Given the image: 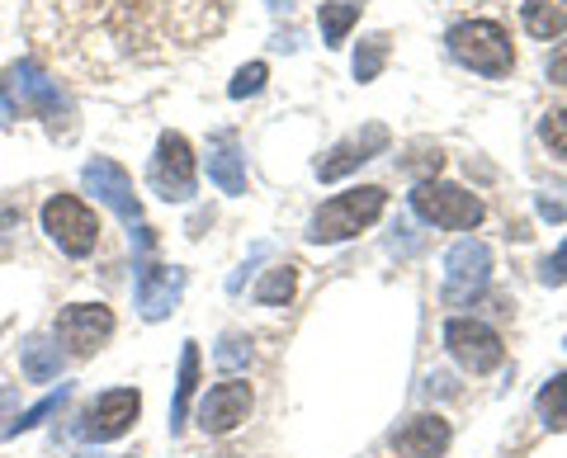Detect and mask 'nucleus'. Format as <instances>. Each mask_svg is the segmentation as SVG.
Instances as JSON below:
<instances>
[{"mask_svg": "<svg viewBox=\"0 0 567 458\" xmlns=\"http://www.w3.org/2000/svg\"><path fill=\"white\" fill-rule=\"evenodd\" d=\"M133 293H137V312L147 316V322H162V316H171L175 303H181L185 270H175V266H142Z\"/></svg>", "mask_w": 567, "mask_h": 458, "instance_id": "obj_13", "label": "nucleus"}, {"mask_svg": "<svg viewBox=\"0 0 567 458\" xmlns=\"http://www.w3.org/2000/svg\"><path fill=\"white\" fill-rule=\"evenodd\" d=\"M39 222H43L48 241L71 260H85L100 246V218L91 214V204L76 199V194H52V199L39 208Z\"/></svg>", "mask_w": 567, "mask_h": 458, "instance_id": "obj_4", "label": "nucleus"}, {"mask_svg": "<svg viewBox=\"0 0 567 458\" xmlns=\"http://www.w3.org/2000/svg\"><path fill=\"white\" fill-rule=\"evenodd\" d=\"M10 407H20V393H14V387H0V416H6Z\"/></svg>", "mask_w": 567, "mask_h": 458, "instance_id": "obj_31", "label": "nucleus"}, {"mask_svg": "<svg viewBox=\"0 0 567 458\" xmlns=\"http://www.w3.org/2000/svg\"><path fill=\"white\" fill-rule=\"evenodd\" d=\"M71 397V387H58V393H48L43 402H39V407H29L24 416H14L10 420V426H0V439H14V435H20V430H33V426H43V420L52 416V412H58L62 407V402Z\"/></svg>", "mask_w": 567, "mask_h": 458, "instance_id": "obj_23", "label": "nucleus"}, {"mask_svg": "<svg viewBox=\"0 0 567 458\" xmlns=\"http://www.w3.org/2000/svg\"><path fill=\"white\" fill-rule=\"evenodd\" d=\"M383 152H388V128L383 123H364L360 133L341 137L327 156H317V180H341V175L360 170L364 162H374V156H383Z\"/></svg>", "mask_w": 567, "mask_h": 458, "instance_id": "obj_11", "label": "nucleus"}, {"mask_svg": "<svg viewBox=\"0 0 567 458\" xmlns=\"http://www.w3.org/2000/svg\"><path fill=\"white\" fill-rule=\"evenodd\" d=\"M412 214L431 227H445V232H473L477 222L487 218V208L477 194L445 185V180H421L412 189Z\"/></svg>", "mask_w": 567, "mask_h": 458, "instance_id": "obj_5", "label": "nucleus"}, {"mask_svg": "<svg viewBox=\"0 0 567 458\" xmlns=\"http://www.w3.org/2000/svg\"><path fill=\"white\" fill-rule=\"evenodd\" d=\"M194 387H199V345L185 341V350H181V383H175V407H171V435H181V430H185Z\"/></svg>", "mask_w": 567, "mask_h": 458, "instance_id": "obj_17", "label": "nucleus"}, {"mask_svg": "<svg viewBox=\"0 0 567 458\" xmlns=\"http://www.w3.org/2000/svg\"><path fill=\"white\" fill-rule=\"evenodd\" d=\"M194 416H199V430H204V435H233L241 420L251 416V383L227 378V383H218V387H208Z\"/></svg>", "mask_w": 567, "mask_h": 458, "instance_id": "obj_12", "label": "nucleus"}, {"mask_svg": "<svg viewBox=\"0 0 567 458\" xmlns=\"http://www.w3.org/2000/svg\"><path fill=\"white\" fill-rule=\"evenodd\" d=\"M147 185L162 194L166 204H189L194 189H199V175H194V147L185 133H162L156 137V152L147 162Z\"/></svg>", "mask_w": 567, "mask_h": 458, "instance_id": "obj_6", "label": "nucleus"}, {"mask_svg": "<svg viewBox=\"0 0 567 458\" xmlns=\"http://www.w3.org/2000/svg\"><path fill=\"white\" fill-rule=\"evenodd\" d=\"M81 185L91 189L104 208H114L118 222L137 237V251H152V227H147V218H142V204L133 194V175L128 170H123L118 162H110V156H95V162L81 170Z\"/></svg>", "mask_w": 567, "mask_h": 458, "instance_id": "obj_3", "label": "nucleus"}, {"mask_svg": "<svg viewBox=\"0 0 567 458\" xmlns=\"http://www.w3.org/2000/svg\"><path fill=\"white\" fill-rule=\"evenodd\" d=\"M535 412L548 430H567V374L558 378H548L539 387V397H535Z\"/></svg>", "mask_w": 567, "mask_h": 458, "instance_id": "obj_21", "label": "nucleus"}, {"mask_svg": "<svg viewBox=\"0 0 567 458\" xmlns=\"http://www.w3.org/2000/svg\"><path fill=\"white\" fill-rule=\"evenodd\" d=\"M492 284V251L487 241L464 237L445 256V303L450 308H473Z\"/></svg>", "mask_w": 567, "mask_h": 458, "instance_id": "obj_7", "label": "nucleus"}, {"mask_svg": "<svg viewBox=\"0 0 567 458\" xmlns=\"http://www.w3.org/2000/svg\"><path fill=\"white\" fill-rule=\"evenodd\" d=\"M218 364L227 368V374H237V368L251 364V341L237 336V331H227L223 345H218Z\"/></svg>", "mask_w": 567, "mask_h": 458, "instance_id": "obj_26", "label": "nucleus"}, {"mask_svg": "<svg viewBox=\"0 0 567 458\" xmlns=\"http://www.w3.org/2000/svg\"><path fill=\"white\" fill-rule=\"evenodd\" d=\"M539 137H544V147L558 156V162H567V110H548L539 118Z\"/></svg>", "mask_w": 567, "mask_h": 458, "instance_id": "obj_25", "label": "nucleus"}, {"mask_svg": "<svg viewBox=\"0 0 567 458\" xmlns=\"http://www.w3.org/2000/svg\"><path fill=\"white\" fill-rule=\"evenodd\" d=\"M544 72H548V81H554V85H567V43L554 48V58H548Z\"/></svg>", "mask_w": 567, "mask_h": 458, "instance_id": "obj_29", "label": "nucleus"}, {"mask_svg": "<svg viewBox=\"0 0 567 458\" xmlns=\"http://www.w3.org/2000/svg\"><path fill=\"white\" fill-rule=\"evenodd\" d=\"M293 289H298V270H293V266H275L270 274L260 279L256 303H260V308H284V303L293 298Z\"/></svg>", "mask_w": 567, "mask_h": 458, "instance_id": "obj_22", "label": "nucleus"}, {"mask_svg": "<svg viewBox=\"0 0 567 458\" xmlns=\"http://www.w3.org/2000/svg\"><path fill=\"white\" fill-rule=\"evenodd\" d=\"M450 420L445 416H412L406 426L393 430V449L402 458H440L450 449Z\"/></svg>", "mask_w": 567, "mask_h": 458, "instance_id": "obj_15", "label": "nucleus"}, {"mask_svg": "<svg viewBox=\"0 0 567 458\" xmlns=\"http://www.w3.org/2000/svg\"><path fill=\"white\" fill-rule=\"evenodd\" d=\"M265 76H270V66H265V62H251V66H241V72L233 76V85H227V95H233V100H246V95H260V85H265Z\"/></svg>", "mask_w": 567, "mask_h": 458, "instance_id": "obj_27", "label": "nucleus"}, {"mask_svg": "<svg viewBox=\"0 0 567 458\" xmlns=\"http://www.w3.org/2000/svg\"><path fill=\"white\" fill-rule=\"evenodd\" d=\"M208 180L223 194H246V156L237 152L233 133H218L208 147Z\"/></svg>", "mask_w": 567, "mask_h": 458, "instance_id": "obj_16", "label": "nucleus"}, {"mask_svg": "<svg viewBox=\"0 0 567 458\" xmlns=\"http://www.w3.org/2000/svg\"><path fill=\"white\" fill-rule=\"evenodd\" d=\"M539 284H548V289H558V284H567V241L558 246L554 256L539 266Z\"/></svg>", "mask_w": 567, "mask_h": 458, "instance_id": "obj_28", "label": "nucleus"}, {"mask_svg": "<svg viewBox=\"0 0 567 458\" xmlns=\"http://www.w3.org/2000/svg\"><path fill=\"white\" fill-rule=\"evenodd\" d=\"M445 43H450V58L458 66H468V72L477 76H506L511 66H516V48H511V33L496 24V20H464V24H454L445 33Z\"/></svg>", "mask_w": 567, "mask_h": 458, "instance_id": "obj_2", "label": "nucleus"}, {"mask_svg": "<svg viewBox=\"0 0 567 458\" xmlns=\"http://www.w3.org/2000/svg\"><path fill=\"white\" fill-rule=\"evenodd\" d=\"M137 412H142L137 387H110V393H100L91 402L81 430H85V439H95V445H110V439H123L137 426Z\"/></svg>", "mask_w": 567, "mask_h": 458, "instance_id": "obj_10", "label": "nucleus"}, {"mask_svg": "<svg viewBox=\"0 0 567 458\" xmlns=\"http://www.w3.org/2000/svg\"><path fill=\"white\" fill-rule=\"evenodd\" d=\"M383 208H388V189H383V185L346 189V194H336V199H327V204L312 214L308 241H312V246H336V241H346V237H354V232H364V227H374V222L383 218Z\"/></svg>", "mask_w": 567, "mask_h": 458, "instance_id": "obj_1", "label": "nucleus"}, {"mask_svg": "<svg viewBox=\"0 0 567 458\" xmlns=\"http://www.w3.org/2000/svg\"><path fill=\"white\" fill-rule=\"evenodd\" d=\"M317 24H322L327 48H341L346 33L360 24V6H354V0H327V6L317 10Z\"/></svg>", "mask_w": 567, "mask_h": 458, "instance_id": "obj_20", "label": "nucleus"}, {"mask_svg": "<svg viewBox=\"0 0 567 458\" xmlns=\"http://www.w3.org/2000/svg\"><path fill=\"white\" fill-rule=\"evenodd\" d=\"M204 458H241V454H204Z\"/></svg>", "mask_w": 567, "mask_h": 458, "instance_id": "obj_33", "label": "nucleus"}, {"mask_svg": "<svg viewBox=\"0 0 567 458\" xmlns=\"http://www.w3.org/2000/svg\"><path fill=\"white\" fill-rule=\"evenodd\" d=\"M14 91H20V104L24 110H33L39 118H48V123H58V118H71V104H66V95L58 91V81H48L43 72H39V62H20L14 66Z\"/></svg>", "mask_w": 567, "mask_h": 458, "instance_id": "obj_14", "label": "nucleus"}, {"mask_svg": "<svg viewBox=\"0 0 567 458\" xmlns=\"http://www.w3.org/2000/svg\"><path fill=\"white\" fill-rule=\"evenodd\" d=\"M525 29L535 39H558L567 29V0H525Z\"/></svg>", "mask_w": 567, "mask_h": 458, "instance_id": "obj_19", "label": "nucleus"}, {"mask_svg": "<svg viewBox=\"0 0 567 458\" xmlns=\"http://www.w3.org/2000/svg\"><path fill=\"white\" fill-rule=\"evenodd\" d=\"M52 336L66 345V355L76 360H91L95 350L114 336V312L104 303H71L58 312V322H52Z\"/></svg>", "mask_w": 567, "mask_h": 458, "instance_id": "obj_9", "label": "nucleus"}, {"mask_svg": "<svg viewBox=\"0 0 567 458\" xmlns=\"http://www.w3.org/2000/svg\"><path fill=\"white\" fill-rule=\"evenodd\" d=\"M20 364H24V378L29 383H52V378L62 374V350L52 345L48 336H29Z\"/></svg>", "mask_w": 567, "mask_h": 458, "instance_id": "obj_18", "label": "nucleus"}, {"mask_svg": "<svg viewBox=\"0 0 567 458\" xmlns=\"http://www.w3.org/2000/svg\"><path fill=\"white\" fill-rule=\"evenodd\" d=\"M265 6H270L275 14H284V10H289V6H293V0H265Z\"/></svg>", "mask_w": 567, "mask_h": 458, "instance_id": "obj_32", "label": "nucleus"}, {"mask_svg": "<svg viewBox=\"0 0 567 458\" xmlns=\"http://www.w3.org/2000/svg\"><path fill=\"white\" fill-rule=\"evenodd\" d=\"M10 118H14V91L0 81V128H10Z\"/></svg>", "mask_w": 567, "mask_h": 458, "instance_id": "obj_30", "label": "nucleus"}, {"mask_svg": "<svg viewBox=\"0 0 567 458\" xmlns=\"http://www.w3.org/2000/svg\"><path fill=\"white\" fill-rule=\"evenodd\" d=\"M383 62H388V39L374 33V39H364L360 52H354V81H374L383 72Z\"/></svg>", "mask_w": 567, "mask_h": 458, "instance_id": "obj_24", "label": "nucleus"}, {"mask_svg": "<svg viewBox=\"0 0 567 458\" xmlns=\"http://www.w3.org/2000/svg\"><path fill=\"white\" fill-rule=\"evenodd\" d=\"M445 350L468 368V374H492V368L506 360L502 336H496L487 322H477V316H450L445 322Z\"/></svg>", "mask_w": 567, "mask_h": 458, "instance_id": "obj_8", "label": "nucleus"}]
</instances>
